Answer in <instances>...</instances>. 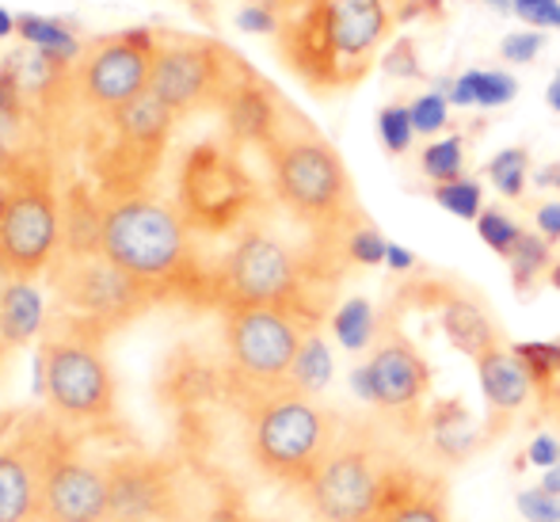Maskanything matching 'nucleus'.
<instances>
[{
	"label": "nucleus",
	"mask_w": 560,
	"mask_h": 522,
	"mask_svg": "<svg viewBox=\"0 0 560 522\" xmlns=\"http://www.w3.org/2000/svg\"><path fill=\"white\" fill-rule=\"evenodd\" d=\"M244 454L264 480L302 492L343 434L347 419L294 385L244 393Z\"/></svg>",
	"instance_id": "obj_1"
},
{
	"label": "nucleus",
	"mask_w": 560,
	"mask_h": 522,
	"mask_svg": "<svg viewBox=\"0 0 560 522\" xmlns=\"http://www.w3.org/2000/svg\"><path fill=\"white\" fill-rule=\"evenodd\" d=\"M96 248L141 294H161L195 271L191 221L149 192H122L96 213Z\"/></svg>",
	"instance_id": "obj_2"
},
{
	"label": "nucleus",
	"mask_w": 560,
	"mask_h": 522,
	"mask_svg": "<svg viewBox=\"0 0 560 522\" xmlns=\"http://www.w3.org/2000/svg\"><path fill=\"white\" fill-rule=\"evenodd\" d=\"M393 0H313L290 31V61L325 89L362 81L397 23Z\"/></svg>",
	"instance_id": "obj_3"
},
{
	"label": "nucleus",
	"mask_w": 560,
	"mask_h": 522,
	"mask_svg": "<svg viewBox=\"0 0 560 522\" xmlns=\"http://www.w3.org/2000/svg\"><path fill=\"white\" fill-rule=\"evenodd\" d=\"M267 164H271V192L279 207L294 221L320 236L351 233L354 221V187L347 176V164L325 138L313 130H287L267 146Z\"/></svg>",
	"instance_id": "obj_4"
},
{
	"label": "nucleus",
	"mask_w": 560,
	"mask_h": 522,
	"mask_svg": "<svg viewBox=\"0 0 560 522\" xmlns=\"http://www.w3.org/2000/svg\"><path fill=\"white\" fill-rule=\"evenodd\" d=\"M38 385L46 413L66 431H100L118 416V385L104 339L84 321L61 324L46 336L38 355Z\"/></svg>",
	"instance_id": "obj_5"
},
{
	"label": "nucleus",
	"mask_w": 560,
	"mask_h": 522,
	"mask_svg": "<svg viewBox=\"0 0 560 522\" xmlns=\"http://www.w3.org/2000/svg\"><path fill=\"white\" fill-rule=\"evenodd\" d=\"M405 465V457H397V450L374 427L347 424L320 469L298 496L317 522H374Z\"/></svg>",
	"instance_id": "obj_6"
},
{
	"label": "nucleus",
	"mask_w": 560,
	"mask_h": 522,
	"mask_svg": "<svg viewBox=\"0 0 560 522\" xmlns=\"http://www.w3.org/2000/svg\"><path fill=\"white\" fill-rule=\"evenodd\" d=\"M218 298L229 305H275L317 321L310 305L313 271L302 252L267 229H244L218 267Z\"/></svg>",
	"instance_id": "obj_7"
},
{
	"label": "nucleus",
	"mask_w": 560,
	"mask_h": 522,
	"mask_svg": "<svg viewBox=\"0 0 560 522\" xmlns=\"http://www.w3.org/2000/svg\"><path fill=\"white\" fill-rule=\"evenodd\" d=\"M313 328L317 321L275 305H229L225 359L241 397L290 385V370Z\"/></svg>",
	"instance_id": "obj_8"
},
{
	"label": "nucleus",
	"mask_w": 560,
	"mask_h": 522,
	"mask_svg": "<svg viewBox=\"0 0 560 522\" xmlns=\"http://www.w3.org/2000/svg\"><path fill=\"white\" fill-rule=\"evenodd\" d=\"M66 241V210L43 172H15L0 184V275L38 279Z\"/></svg>",
	"instance_id": "obj_9"
},
{
	"label": "nucleus",
	"mask_w": 560,
	"mask_h": 522,
	"mask_svg": "<svg viewBox=\"0 0 560 522\" xmlns=\"http://www.w3.org/2000/svg\"><path fill=\"white\" fill-rule=\"evenodd\" d=\"M351 390L377 413L420 427L423 401L431 393V367L420 355V347L389 324L377 336L370 359L351 370Z\"/></svg>",
	"instance_id": "obj_10"
},
{
	"label": "nucleus",
	"mask_w": 560,
	"mask_h": 522,
	"mask_svg": "<svg viewBox=\"0 0 560 522\" xmlns=\"http://www.w3.org/2000/svg\"><path fill=\"white\" fill-rule=\"evenodd\" d=\"M112 522H179L184 519V480L168 454L118 450L104 457Z\"/></svg>",
	"instance_id": "obj_11"
},
{
	"label": "nucleus",
	"mask_w": 560,
	"mask_h": 522,
	"mask_svg": "<svg viewBox=\"0 0 560 522\" xmlns=\"http://www.w3.org/2000/svg\"><path fill=\"white\" fill-rule=\"evenodd\" d=\"M61 424L46 416H12L0 424V522H38L46 457Z\"/></svg>",
	"instance_id": "obj_12"
},
{
	"label": "nucleus",
	"mask_w": 560,
	"mask_h": 522,
	"mask_svg": "<svg viewBox=\"0 0 560 522\" xmlns=\"http://www.w3.org/2000/svg\"><path fill=\"white\" fill-rule=\"evenodd\" d=\"M38 522H112L104 457H92L66 427L46 457Z\"/></svg>",
	"instance_id": "obj_13"
},
{
	"label": "nucleus",
	"mask_w": 560,
	"mask_h": 522,
	"mask_svg": "<svg viewBox=\"0 0 560 522\" xmlns=\"http://www.w3.org/2000/svg\"><path fill=\"white\" fill-rule=\"evenodd\" d=\"M225 89V69L207 43H161L149 69V92L164 100L176 115L210 104Z\"/></svg>",
	"instance_id": "obj_14"
},
{
	"label": "nucleus",
	"mask_w": 560,
	"mask_h": 522,
	"mask_svg": "<svg viewBox=\"0 0 560 522\" xmlns=\"http://www.w3.org/2000/svg\"><path fill=\"white\" fill-rule=\"evenodd\" d=\"M149 69H153V54L138 50V46L115 35L81 61L77 84H81V96L92 107L115 115L118 107L149 92Z\"/></svg>",
	"instance_id": "obj_15"
},
{
	"label": "nucleus",
	"mask_w": 560,
	"mask_h": 522,
	"mask_svg": "<svg viewBox=\"0 0 560 522\" xmlns=\"http://www.w3.org/2000/svg\"><path fill=\"white\" fill-rule=\"evenodd\" d=\"M252 199L241 164L218 149H202L184 176V218H199L202 225H233Z\"/></svg>",
	"instance_id": "obj_16"
},
{
	"label": "nucleus",
	"mask_w": 560,
	"mask_h": 522,
	"mask_svg": "<svg viewBox=\"0 0 560 522\" xmlns=\"http://www.w3.org/2000/svg\"><path fill=\"white\" fill-rule=\"evenodd\" d=\"M374 522H454L446 480L420 465H405L377 508Z\"/></svg>",
	"instance_id": "obj_17"
},
{
	"label": "nucleus",
	"mask_w": 560,
	"mask_h": 522,
	"mask_svg": "<svg viewBox=\"0 0 560 522\" xmlns=\"http://www.w3.org/2000/svg\"><path fill=\"white\" fill-rule=\"evenodd\" d=\"M477 378H480V393H485L488 413H492L495 427H500L508 416H515L534 393V382H530V374H526L523 362H518V355L503 351V347H492L488 355H480Z\"/></svg>",
	"instance_id": "obj_18"
},
{
	"label": "nucleus",
	"mask_w": 560,
	"mask_h": 522,
	"mask_svg": "<svg viewBox=\"0 0 560 522\" xmlns=\"http://www.w3.org/2000/svg\"><path fill=\"white\" fill-rule=\"evenodd\" d=\"M225 123L236 141H252V146H271L282 130V115L275 96L264 84H236L225 92Z\"/></svg>",
	"instance_id": "obj_19"
},
{
	"label": "nucleus",
	"mask_w": 560,
	"mask_h": 522,
	"mask_svg": "<svg viewBox=\"0 0 560 522\" xmlns=\"http://www.w3.org/2000/svg\"><path fill=\"white\" fill-rule=\"evenodd\" d=\"M439 324H443L446 339L462 355H469L472 362L480 355H488L492 347H500V332L488 321V313L480 310V302H472L462 290H446L439 294Z\"/></svg>",
	"instance_id": "obj_20"
},
{
	"label": "nucleus",
	"mask_w": 560,
	"mask_h": 522,
	"mask_svg": "<svg viewBox=\"0 0 560 522\" xmlns=\"http://www.w3.org/2000/svg\"><path fill=\"white\" fill-rule=\"evenodd\" d=\"M435 89L450 100V107L495 111L518 96V77L508 69H465L457 77H443Z\"/></svg>",
	"instance_id": "obj_21"
},
{
	"label": "nucleus",
	"mask_w": 560,
	"mask_h": 522,
	"mask_svg": "<svg viewBox=\"0 0 560 522\" xmlns=\"http://www.w3.org/2000/svg\"><path fill=\"white\" fill-rule=\"evenodd\" d=\"M420 424L428 427L431 450H435V457H443V462H462V457H469L472 450L480 446L477 427H472L469 413H465L457 401H435V405L423 413Z\"/></svg>",
	"instance_id": "obj_22"
},
{
	"label": "nucleus",
	"mask_w": 560,
	"mask_h": 522,
	"mask_svg": "<svg viewBox=\"0 0 560 522\" xmlns=\"http://www.w3.org/2000/svg\"><path fill=\"white\" fill-rule=\"evenodd\" d=\"M172 118H176V111L164 104V100H156L153 92H141L138 100H130L126 107L115 111L112 123H115V130L130 141V146L156 149L164 138H168Z\"/></svg>",
	"instance_id": "obj_23"
},
{
	"label": "nucleus",
	"mask_w": 560,
	"mask_h": 522,
	"mask_svg": "<svg viewBox=\"0 0 560 522\" xmlns=\"http://www.w3.org/2000/svg\"><path fill=\"white\" fill-rule=\"evenodd\" d=\"M43 321L46 310L35 279H8V287L0 290V339L23 344L43 328Z\"/></svg>",
	"instance_id": "obj_24"
},
{
	"label": "nucleus",
	"mask_w": 560,
	"mask_h": 522,
	"mask_svg": "<svg viewBox=\"0 0 560 522\" xmlns=\"http://www.w3.org/2000/svg\"><path fill=\"white\" fill-rule=\"evenodd\" d=\"M15 35L23 38V46L35 54H43L54 66H73L81 61V38L69 27L66 20H54V15H38V12H20V27Z\"/></svg>",
	"instance_id": "obj_25"
},
{
	"label": "nucleus",
	"mask_w": 560,
	"mask_h": 522,
	"mask_svg": "<svg viewBox=\"0 0 560 522\" xmlns=\"http://www.w3.org/2000/svg\"><path fill=\"white\" fill-rule=\"evenodd\" d=\"M332 332L347 351H366L382 336V321H377V310L366 298H347L332 313Z\"/></svg>",
	"instance_id": "obj_26"
},
{
	"label": "nucleus",
	"mask_w": 560,
	"mask_h": 522,
	"mask_svg": "<svg viewBox=\"0 0 560 522\" xmlns=\"http://www.w3.org/2000/svg\"><path fill=\"white\" fill-rule=\"evenodd\" d=\"M508 267H511V282H515V290L518 294H526L541 275L549 279V271H553V244H549L538 229H534V233L526 229L523 241H518L515 252L508 256Z\"/></svg>",
	"instance_id": "obj_27"
},
{
	"label": "nucleus",
	"mask_w": 560,
	"mask_h": 522,
	"mask_svg": "<svg viewBox=\"0 0 560 522\" xmlns=\"http://www.w3.org/2000/svg\"><path fill=\"white\" fill-rule=\"evenodd\" d=\"M328 382H332V351H328L325 336L313 328L310 336H305L302 351H298L294 370H290V385L302 390V393H313V397H320Z\"/></svg>",
	"instance_id": "obj_28"
},
{
	"label": "nucleus",
	"mask_w": 560,
	"mask_h": 522,
	"mask_svg": "<svg viewBox=\"0 0 560 522\" xmlns=\"http://www.w3.org/2000/svg\"><path fill=\"white\" fill-rule=\"evenodd\" d=\"M420 169L431 184H450V179L465 176V138L450 134V138H431L420 153Z\"/></svg>",
	"instance_id": "obj_29"
},
{
	"label": "nucleus",
	"mask_w": 560,
	"mask_h": 522,
	"mask_svg": "<svg viewBox=\"0 0 560 522\" xmlns=\"http://www.w3.org/2000/svg\"><path fill=\"white\" fill-rule=\"evenodd\" d=\"M488 179L503 199H523L526 179H530V149L508 146L488 161Z\"/></svg>",
	"instance_id": "obj_30"
},
{
	"label": "nucleus",
	"mask_w": 560,
	"mask_h": 522,
	"mask_svg": "<svg viewBox=\"0 0 560 522\" xmlns=\"http://www.w3.org/2000/svg\"><path fill=\"white\" fill-rule=\"evenodd\" d=\"M431 195H435L439 207H443L446 213H454V218H462V221H477L480 213H485V187L469 176L450 179V184H435V192Z\"/></svg>",
	"instance_id": "obj_31"
},
{
	"label": "nucleus",
	"mask_w": 560,
	"mask_h": 522,
	"mask_svg": "<svg viewBox=\"0 0 560 522\" xmlns=\"http://www.w3.org/2000/svg\"><path fill=\"white\" fill-rule=\"evenodd\" d=\"M511 351H515L518 362L526 367L534 390L553 385V378L560 374V339H530V344H515Z\"/></svg>",
	"instance_id": "obj_32"
},
{
	"label": "nucleus",
	"mask_w": 560,
	"mask_h": 522,
	"mask_svg": "<svg viewBox=\"0 0 560 522\" xmlns=\"http://www.w3.org/2000/svg\"><path fill=\"white\" fill-rule=\"evenodd\" d=\"M523 233H526V229L518 225V221L511 218V213H503V210H495V207H492V210L485 207V213L477 218V236H480V241H485L488 248H492L500 259H508L511 252H515V244L523 241Z\"/></svg>",
	"instance_id": "obj_33"
},
{
	"label": "nucleus",
	"mask_w": 560,
	"mask_h": 522,
	"mask_svg": "<svg viewBox=\"0 0 560 522\" xmlns=\"http://www.w3.org/2000/svg\"><path fill=\"white\" fill-rule=\"evenodd\" d=\"M377 138H382L385 153H393V156L412 149L416 126H412V111H408V104H385L377 111Z\"/></svg>",
	"instance_id": "obj_34"
},
{
	"label": "nucleus",
	"mask_w": 560,
	"mask_h": 522,
	"mask_svg": "<svg viewBox=\"0 0 560 522\" xmlns=\"http://www.w3.org/2000/svg\"><path fill=\"white\" fill-rule=\"evenodd\" d=\"M343 252H347V259H351V264H359V267H382L385 252H389V241H385L374 225L359 221V225L343 236Z\"/></svg>",
	"instance_id": "obj_35"
},
{
	"label": "nucleus",
	"mask_w": 560,
	"mask_h": 522,
	"mask_svg": "<svg viewBox=\"0 0 560 522\" xmlns=\"http://www.w3.org/2000/svg\"><path fill=\"white\" fill-rule=\"evenodd\" d=\"M408 111H412L416 134H423V138H435L439 130H446L450 126V100L439 89L416 96L412 104H408Z\"/></svg>",
	"instance_id": "obj_36"
},
{
	"label": "nucleus",
	"mask_w": 560,
	"mask_h": 522,
	"mask_svg": "<svg viewBox=\"0 0 560 522\" xmlns=\"http://www.w3.org/2000/svg\"><path fill=\"white\" fill-rule=\"evenodd\" d=\"M541 50H546V31L538 27H518L511 35H503L500 43V58L508 66H530V61H538Z\"/></svg>",
	"instance_id": "obj_37"
},
{
	"label": "nucleus",
	"mask_w": 560,
	"mask_h": 522,
	"mask_svg": "<svg viewBox=\"0 0 560 522\" xmlns=\"http://www.w3.org/2000/svg\"><path fill=\"white\" fill-rule=\"evenodd\" d=\"M382 73L393 77V81H420L423 77V66L416 58V43L412 38H397L389 50L382 54Z\"/></svg>",
	"instance_id": "obj_38"
},
{
	"label": "nucleus",
	"mask_w": 560,
	"mask_h": 522,
	"mask_svg": "<svg viewBox=\"0 0 560 522\" xmlns=\"http://www.w3.org/2000/svg\"><path fill=\"white\" fill-rule=\"evenodd\" d=\"M515 508L526 522H560V500L549 496L546 488H523L515 496Z\"/></svg>",
	"instance_id": "obj_39"
},
{
	"label": "nucleus",
	"mask_w": 560,
	"mask_h": 522,
	"mask_svg": "<svg viewBox=\"0 0 560 522\" xmlns=\"http://www.w3.org/2000/svg\"><path fill=\"white\" fill-rule=\"evenodd\" d=\"M236 27L248 35H271V31H279V15L267 4H244L236 8Z\"/></svg>",
	"instance_id": "obj_40"
},
{
	"label": "nucleus",
	"mask_w": 560,
	"mask_h": 522,
	"mask_svg": "<svg viewBox=\"0 0 560 522\" xmlns=\"http://www.w3.org/2000/svg\"><path fill=\"white\" fill-rule=\"evenodd\" d=\"M526 462L538 465V469H553V465H560V439L557 434H534V439L526 442Z\"/></svg>",
	"instance_id": "obj_41"
},
{
	"label": "nucleus",
	"mask_w": 560,
	"mask_h": 522,
	"mask_svg": "<svg viewBox=\"0 0 560 522\" xmlns=\"http://www.w3.org/2000/svg\"><path fill=\"white\" fill-rule=\"evenodd\" d=\"M534 229H538L549 244H560V199L541 202V207L534 210Z\"/></svg>",
	"instance_id": "obj_42"
},
{
	"label": "nucleus",
	"mask_w": 560,
	"mask_h": 522,
	"mask_svg": "<svg viewBox=\"0 0 560 522\" xmlns=\"http://www.w3.org/2000/svg\"><path fill=\"white\" fill-rule=\"evenodd\" d=\"M557 0H515V20H523V27H538L546 23L549 8H553Z\"/></svg>",
	"instance_id": "obj_43"
},
{
	"label": "nucleus",
	"mask_w": 560,
	"mask_h": 522,
	"mask_svg": "<svg viewBox=\"0 0 560 522\" xmlns=\"http://www.w3.org/2000/svg\"><path fill=\"white\" fill-rule=\"evenodd\" d=\"M385 267H389V271H397V275H405V271H412V267H416V256L405 248V244H393L389 241V252H385Z\"/></svg>",
	"instance_id": "obj_44"
},
{
	"label": "nucleus",
	"mask_w": 560,
	"mask_h": 522,
	"mask_svg": "<svg viewBox=\"0 0 560 522\" xmlns=\"http://www.w3.org/2000/svg\"><path fill=\"white\" fill-rule=\"evenodd\" d=\"M534 184L538 187H560V164H546V169L534 172Z\"/></svg>",
	"instance_id": "obj_45"
},
{
	"label": "nucleus",
	"mask_w": 560,
	"mask_h": 522,
	"mask_svg": "<svg viewBox=\"0 0 560 522\" xmlns=\"http://www.w3.org/2000/svg\"><path fill=\"white\" fill-rule=\"evenodd\" d=\"M15 27H20V15L8 12V8L0 4V43H4V38H12V35H15Z\"/></svg>",
	"instance_id": "obj_46"
},
{
	"label": "nucleus",
	"mask_w": 560,
	"mask_h": 522,
	"mask_svg": "<svg viewBox=\"0 0 560 522\" xmlns=\"http://www.w3.org/2000/svg\"><path fill=\"white\" fill-rule=\"evenodd\" d=\"M541 488H546L549 496H557V500H560V465L546 469V477H541Z\"/></svg>",
	"instance_id": "obj_47"
},
{
	"label": "nucleus",
	"mask_w": 560,
	"mask_h": 522,
	"mask_svg": "<svg viewBox=\"0 0 560 522\" xmlns=\"http://www.w3.org/2000/svg\"><path fill=\"white\" fill-rule=\"evenodd\" d=\"M480 4L495 15H515V0H480Z\"/></svg>",
	"instance_id": "obj_48"
},
{
	"label": "nucleus",
	"mask_w": 560,
	"mask_h": 522,
	"mask_svg": "<svg viewBox=\"0 0 560 522\" xmlns=\"http://www.w3.org/2000/svg\"><path fill=\"white\" fill-rule=\"evenodd\" d=\"M546 104L557 111L560 115V77H553V81H549V89H546Z\"/></svg>",
	"instance_id": "obj_49"
},
{
	"label": "nucleus",
	"mask_w": 560,
	"mask_h": 522,
	"mask_svg": "<svg viewBox=\"0 0 560 522\" xmlns=\"http://www.w3.org/2000/svg\"><path fill=\"white\" fill-rule=\"evenodd\" d=\"M546 27H557V31H560V0H557L553 8H549V15H546ZM546 27H541V31H546Z\"/></svg>",
	"instance_id": "obj_50"
},
{
	"label": "nucleus",
	"mask_w": 560,
	"mask_h": 522,
	"mask_svg": "<svg viewBox=\"0 0 560 522\" xmlns=\"http://www.w3.org/2000/svg\"><path fill=\"white\" fill-rule=\"evenodd\" d=\"M549 287H553V290H560V259H557V264H553V271H549Z\"/></svg>",
	"instance_id": "obj_51"
},
{
	"label": "nucleus",
	"mask_w": 560,
	"mask_h": 522,
	"mask_svg": "<svg viewBox=\"0 0 560 522\" xmlns=\"http://www.w3.org/2000/svg\"><path fill=\"white\" fill-rule=\"evenodd\" d=\"M229 522H264V519H229Z\"/></svg>",
	"instance_id": "obj_52"
},
{
	"label": "nucleus",
	"mask_w": 560,
	"mask_h": 522,
	"mask_svg": "<svg viewBox=\"0 0 560 522\" xmlns=\"http://www.w3.org/2000/svg\"><path fill=\"white\" fill-rule=\"evenodd\" d=\"M557 77H560V73H557Z\"/></svg>",
	"instance_id": "obj_53"
}]
</instances>
